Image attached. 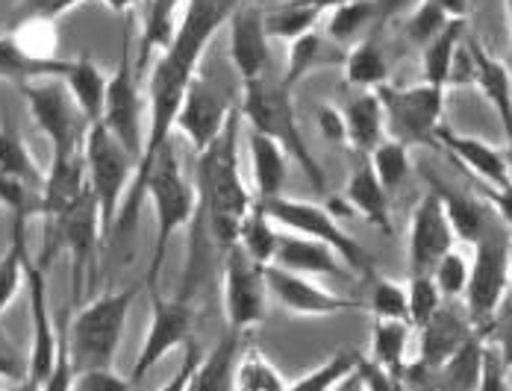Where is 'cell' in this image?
<instances>
[{"mask_svg":"<svg viewBox=\"0 0 512 391\" xmlns=\"http://www.w3.org/2000/svg\"><path fill=\"white\" fill-rule=\"evenodd\" d=\"M342 203L345 209L357 212L359 218H365L371 227L383 230L386 236L392 233V203H389V192L380 186L368 156H359V165L354 168L345 192H342Z\"/></svg>","mask_w":512,"mask_h":391,"instance_id":"cell-22","label":"cell"},{"mask_svg":"<svg viewBox=\"0 0 512 391\" xmlns=\"http://www.w3.org/2000/svg\"><path fill=\"white\" fill-rule=\"evenodd\" d=\"M333 391H365V383H362V374H359V365H357V371L354 374H348L339 386Z\"/></svg>","mask_w":512,"mask_h":391,"instance_id":"cell-58","label":"cell"},{"mask_svg":"<svg viewBox=\"0 0 512 391\" xmlns=\"http://www.w3.org/2000/svg\"><path fill=\"white\" fill-rule=\"evenodd\" d=\"M68 62L71 59H62V56L39 59L21 48L12 39V33L0 36V80H6V83L24 86L33 80H62L68 71Z\"/></svg>","mask_w":512,"mask_h":391,"instance_id":"cell-29","label":"cell"},{"mask_svg":"<svg viewBox=\"0 0 512 391\" xmlns=\"http://www.w3.org/2000/svg\"><path fill=\"white\" fill-rule=\"evenodd\" d=\"M407 294H410V324L412 327H418V330H421V327L442 309V303H445V297L439 294V289H436V283H433L430 274H424V277H410Z\"/></svg>","mask_w":512,"mask_h":391,"instance_id":"cell-46","label":"cell"},{"mask_svg":"<svg viewBox=\"0 0 512 391\" xmlns=\"http://www.w3.org/2000/svg\"><path fill=\"white\" fill-rule=\"evenodd\" d=\"M51 224V242L48 245L65 247L71 256V306H80L83 294L92 292L95 280H98V253L103 242L101 212L92 192L77 200V206H71L62 218L48 221Z\"/></svg>","mask_w":512,"mask_h":391,"instance_id":"cell-8","label":"cell"},{"mask_svg":"<svg viewBox=\"0 0 512 391\" xmlns=\"http://www.w3.org/2000/svg\"><path fill=\"white\" fill-rule=\"evenodd\" d=\"M268 300L265 268L256 265L239 245L230 247L221 256V306L227 330L248 336L268 318Z\"/></svg>","mask_w":512,"mask_h":391,"instance_id":"cell-11","label":"cell"},{"mask_svg":"<svg viewBox=\"0 0 512 391\" xmlns=\"http://www.w3.org/2000/svg\"><path fill=\"white\" fill-rule=\"evenodd\" d=\"M242 339L245 333L224 330V336L212 344V350L201 356L189 391H233L236 368L242 359Z\"/></svg>","mask_w":512,"mask_h":391,"instance_id":"cell-26","label":"cell"},{"mask_svg":"<svg viewBox=\"0 0 512 391\" xmlns=\"http://www.w3.org/2000/svg\"><path fill=\"white\" fill-rule=\"evenodd\" d=\"M377 95L386 112V136L401 145H436V130L445 124V89L430 83L380 86Z\"/></svg>","mask_w":512,"mask_h":391,"instance_id":"cell-10","label":"cell"},{"mask_svg":"<svg viewBox=\"0 0 512 391\" xmlns=\"http://www.w3.org/2000/svg\"><path fill=\"white\" fill-rule=\"evenodd\" d=\"M83 159H86V180H89V192L98 203L103 227V242H112L115 233V221L118 212L124 206V197L133 186L136 177V156L121 145L103 124H92L86 133V145H83Z\"/></svg>","mask_w":512,"mask_h":391,"instance_id":"cell-5","label":"cell"},{"mask_svg":"<svg viewBox=\"0 0 512 391\" xmlns=\"http://www.w3.org/2000/svg\"><path fill=\"white\" fill-rule=\"evenodd\" d=\"M133 24L124 27V39H121V53H118V65L109 74L106 83V103H103L101 124L127 147L136 162L142 159V147H145V109L148 98H142V77L136 71V50H133Z\"/></svg>","mask_w":512,"mask_h":391,"instance_id":"cell-7","label":"cell"},{"mask_svg":"<svg viewBox=\"0 0 512 391\" xmlns=\"http://www.w3.org/2000/svg\"><path fill=\"white\" fill-rule=\"evenodd\" d=\"M248 156H251V183H254V200L283 195L286 171H289V153L277 145L271 136L251 130L248 136Z\"/></svg>","mask_w":512,"mask_h":391,"instance_id":"cell-27","label":"cell"},{"mask_svg":"<svg viewBox=\"0 0 512 391\" xmlns=\"http://www.w3.org/2000/svg\"><path fill=\"white\" fill-rule=\"evenodd\" d=\"M18 95L27 103L33 124L51 142V156L62 159V156L83 153L89 121L80 112L77 100L71 98V92L62 80L24 83V86H18Z\"/></svg>","mask_w":512,"mask_h":391,"instance_id":"cell-9","label":"cell"},{"mask_svg":"<svg viewBox=\"0 0 512 391\" xmlns=\"http://www.w3.org/2000/svg\"><path fill=\"white\" fill-rule=\"evenodd\" d=\"M471 336H474V327H471L468 315L462 318V315L442 306L421 327V365L424 368H442Z\"/></svg>","mask_w":512,"mask_h":391,"instance_id":"cell-25","label":"cell"},{"mask_svg":"<svg viewBox=\"0 0 512 391\" xmlns=\"http://www.w3.org/2000/svg\"><path fill=\"white\" fill-rule=\"evenodd\" d=\"M436 6L448 15V21H468L471 0H436Z\"/></svg>","mask_w":512,"mask_h":391,"instance_id":"cell-56","label":"cell"},{"mask_svg":"<svg viewBox=\"0 0 512 391\" xmlns=\"http://www.w3.org/2000/svg\"><path fill=\"white\" fill-rule=\"evenodd\" d=\"M136 297H139V286L112 289L77 309V315L71 318V327H65L68 353L77 371L115 365Z\"/></svg>","mask_w":512,"mask_h":391,"instance_id":"cell-3","label":"cell"},{"mask_svg":"<svg viewBox=\"0 0 512 391\" xmlns=\"http://www.w3.org/2000/svg\"><path fill=\"white\" fill-rule=\"evenodd\" d=\"M345 112V127H348V145L357 150L359 156H371L374 147L386 139V112L383 100L377 92H359L357 98L348 100Z\"/></svg>","mask_w":512,"mask_h":391,"instance_id":"cell-30","label":"cell"},{"mask_svg":"<svg viewBox=\"0 0 512 391\" xmlns=\"http://www.w3.org/2000/svg\"><path fill=\"white\" fill-rule=\"evenodd\" d=\"M48 268L27 256L24 262V289L30 297V353H27V377L36 380L39 386L51 374L59 344H62V330L53 327L51 300H48Z\"/></svg>","mask_w":512,"mask_h":391,"instance_id":"cell-13","label":"cell"},{"mask_svg":"<svg viewBox=\"0 0 512 391\" xmlns=\"http://www.w3.org/2000/svg\"><path fill=\"white\" fill-rule=\"evenodd\" d=\"M12 230H9V245L0 253V318L3 312L15 303L18 292L24 289V262L30 256L27 250V218H9Z\"/></svg>","mask_w":512,"mask_h":391,"instance_id":"cell-34","label":"cell"},{"mask_svg":"<svg viewBox=\"0 0 512 391\" xmlns=\"http://www.w3.org/2000/svg\"><path fill=\"white\" fill-rule=\"evenodd\" d=\"M424 180H427V186H430V192H436V197L442 200V209H445V215H448V224H451V230H454V236H457V242H465V245H477L486 233H489V206L480 200V197H471L460 192V189H454V186H448V183H442L433 171H427L424 168Z\"/></svg>","mask_w":512,"mask_h":391,"instance_id":"cell-19","label":"cell"},{"mask_svg":"<svg viewBox=\"0 0 512 391\" xmlns=\"http://www.w3.org/2000/svg\"><path fill=\"white\" fill-rule=\"evenodd\" d=\"M89 192V180H86V159L83 153L74 156H51L48 174H45V189H42V218L56 221L62 218L71 206H77V200Z\"/></svg>","mask_w":512,"mask_h":391,"instance_id":"cell-20","label":"cell"},{"mask_svg":"<svg viewBox=\"0 0 512 391\" xmlns=\"http://www.w3.org/2000/svg\"><path fill=\"white\" fill-rule=\"evenodd\" d=\"M133 380L115 374L112 368H92V371H77L74 389L71 391H130Z\"/></svg>","mask_w":512,"mask_h":391,"instance_id":"cell-50","label":"cell"},{"mask_svg":"<svg viewBox=\"0 0 512 391\" xmlns=\"http://www.w3.org/2000/svg\"><path fill=\"white\" fill-rule=\"evenodd\" d=\"M27 377V362L15 353V347L0 336V383H21Z\"/></svg>","mask_w":512,"mask_h":391,"instance_id":"cell-55","label":"cell"},{"mask_svg":"<svg viewBox=\"0 0 512 391\" xmlns=\"http://www.w3.org/2000/svg\"><path fill=\"white\" fill-rule=\"evenodd\" d=\"M342 68H345L348 86H357L359 92H377L380 86L389 83V62L383 56L380 42L374 39V33H368L357 45L345 50Z\"/></svg>","mask_w":512,"mask_h":391,"instance_id":"cell-32","label":"cell"},{"mask_svg":"<svg viewBox=\"0 0 512 391\" xmlns=\"http://www.w3.org/2000/svg\"><path fill=\"white\" fill-rule=\"evenodd\" d=\"M15 391H39V383L30 380V377H24L21 383H15Z\"/></svg>","mask_w":512,"mask_h":391,"instance_id":"cell-60","label":"cell"},{"mask_svg":"<svg viewBox=\"0 0 512 391\" xmlns=\"http://www.w3.org/2000/svg\"><path fill=\"white\" fill-rule=\"evenodd\" d=\"M371 312L374 318H398V321H410V294L407 286L392 280V277H383V274H374L371 280Z\"/></svg>","mask_w":512,"mask_h":391,"instance_id":"cell-44","label":"cell"},{"mask_svg":"<svg viewBox=\"0 0 512 391\" xmlns=\"http://www.w3.org/2000/svg\"><path fill=\"white\" fill-rule=\"evenodd\" d=\"M359 365V356L354 350H339L309 374L286 383V391H333L348 374H354Z\"/></svg>","mask_w":512,"mask_h":391,"instance_id":"cell-43","label":"cell"},{"mask_svg":"<svg viewBox=\"0 0 512 391\" xmlns=\"http://www.w3.org/2000/svg\"><path fill=\"white\" fill-rule=\"evenodd\" d=\"M233 391H286V380L259 347H251L239 359Z\"/></svg>","mask_w":512,"mask_h":391,"instance_id":"cell-42","label":"cell"},{"mask_svg":"<svg viewBox=\"0 0 512 391\" xmlns=\"http://www.w3.org/2000/svg\"><path fill=\"white\" fill-rule=\"evenodd\" d=\"M151 292V324L145 333V342L139 347L136 365L130 371L133 383H142L162 359H168L177 347H186L195 330V306L183 297H162L156 289Z\"/></svg>","mask_w":512,"mask_h":391,"instance_id":"cell-12","label":"cell"},{"mask_svg":"<svg viewBox=\"0 0 512 391\" xmlns=\"http://www.w3.org/2000/svg\"><path fill=\"white\" fill-rule=\"evenodd\" d=\"M280 236H283L280 227L259 209V203H254V209L245 215V221L239 227V247L254 259L256 265L268 268V265H274Z\"/></svg>","mask_w":512,"mask_h":391,"instance_id":"cell-37","label":"cell"},{"mask_svg":"<svg viewBox=\"0 0 512 391\" xmlns=\"http://www.w3.org/2000/svg\"><path fill=\"white\" fill-rule=\"evenodd\" d=\"M510 286H512V239H510Z\"/></svg>","mask_w":512,"mask_h":391,"instance_id":"cell-62","label":"cell"},{"mask_svg":"<svg viewBox=\"0 0 512 391\" xmlns=\"http://www.w3.org/2000/svg\"><path fill=\"white\" fill-rule=\"evenodd\" d=\"M224 27L230 30L227 50L242 86L265 77L271 65V39L265 30V12L254 3H242Z\"/></svg>","mask_w":512,"mask_h":391,"instance_id":"cell-17","label":"cell"},{"mask_svg":"<svg viewBox=\"0 0 512 391\" xmlns=\"http://www.w3.org/2000/svg\"><path fill=\"white\" fill-rule=\"evenodd\" d=\"M377 6L374 0H348L342 6H336L327 18V36L339 45V48H351L359 39L368 36V24L374 21Z\"/></svg>","mask_w":512,"mask_h":391,"instance_id":"cell-39","label":"cell"},{"mask_svg":"<svg viewBox=\"0 0 512 391\" xmlns=\"http://www.w3.org/2000/svg\"><path fill=\"white\" fill-rule=\"evenodd\" d=\"M233 112H236V106H230V100L224 98V92L215 83H209V80H204L198 74L192 80L186 98H183L174 130L189 142V147L198 156L224 133V127L230 124Z\"/></svg>","mask_w":512,"mask_h":391,"instance_id":"cell-15","label":"cell"},{"mask_svg":"<svg viewBox=\"0 0 512 391\" xmlns=\"http://www.w3.org/2000/svg\"><path fill=\"white\" fill-rule=\"evenodd\" d=\"M112 12H130L133 6H139V0H103Z\"/></svg>","mask_w":512,"mask_h":391,"instance_id":"cell-59","label":"cell"},{"mask_svg":"<svg viewBox=\"0 0 512 391\" xmlns=\"http://www.w3.org/2000/svg\"><path fill=\"white\" fill-rule=\"evenodd\" d=\"M277 268H286L292 274H304V277H336V280H351L354 274L348 271V265L330 250L327 245H318L304 236H280V247L274 256Z\"/></svg>","mask_w":512,"mask_h":391,"instance_id":"cell-21","label":"cell"},{"mask_svg":"<svg viewBox=\"0 0 512 391\" xmlns=\"http://www.w3.org/2000/svg\"><path fill=\"white\" fill-rule=\"evenodd\" d=\"M145 200H151V209H154V250H151V265H148L145 283H148V289H156V280H159V271L165 265L171 239L183 227H189L195 221V212H198L195 180L186 177L174 139L156 156L154 168L148 174Z\"/></svg>","mask_w":512,"mask_h":391,"instance_id":"cell-1","label":"cell"},{"mask_svg":"<svg viewBox=\"0 0 512 391\" xmlns=\"http://www.w3.org/2000/svg\"><path fill=\"white\" fill-rule=\"evenodd\" d=\"M83 0H18L15 6V15H12V24L15 21H30V18H39V21H59L65 12H71L74 6H80Z\"/></svg>","mask_w":512,"mask_h":391,"instance_id":"cell-48","label":"cell"},{"mask_svg":"<svg viewBox=\"0 0 512 391\" xmlns=\"http://www.w3.org/2000/svg\"><path fill=\"white\" fill-rule=\"evenodd\" d=\"M410 321L398 318H374L371 327V362L386 374L398 377L407 362V342H410Z\"/></svg>","mask_w":512,"mask_h":391,"instance_id":"cell-35","label":"cell"},{"mask_svg":"<svg viewBox=\"0 0 512 391\" xmlns=\"http://www.w3.org/2000/svg\"><path fill=\"white\" fill-rule=\"evenodd\" d=\"M342 59H345V48H339L327 33L312 30L307 36L289 42V65L283 74V86L289 92H295V86L301 80H307L309 74H315L327 65H342Z\"/></svg>","mask_w":512,"mask_h":391,"instance_id":"cell-28","label":"cell"},{"mask_svg":"<svg viewBox=\"0 0 512 391\" xmlns=\"http://www.w3.org/2000/svg\"><path fill=\"white\" fill-rule=\"evenodd\" d=\"M468 274H471V262L454 247V250H448V253L436 262V268H433L430 277H433L436 289H439V294H442L445 300H457V297L465 294Z\"/></svg>","mask_w":512,"mask_h":391,"instance_id":"cell-45","label":"cell"},{"mask_svg":"<svg viewBox=\"0 0 512 391\" xmlns=\"http://www.w3.org/2000/svg\"><path fill=\"white\" fill-rule=\"evenodd\" d=\"M483 350H486V339L480 333H474L439 368L442 371V391H477L480 371H483Z\"/></svg>","mask_w":512,"mask_h":391,"instance_id":"cell-38","label":"cell"},{"mask_svg":"<svg viewBox=\"0 0 512 391\" xmlns=\"http://www.w3.org/2000/svg\"><path fill=\"white\" fill-rule=\"evenodd\" d=\"M368 162H371V168H374L380 186L392 195V192H398V189L407 183V174H410L412 168L410 147L386 136L380 145L374 147V153L368 156Z\"/></svg>","mask_w":512,"mask_h":391,"instance_id":"cell-41","label":"cell"},{"mask_svg":"<svg viewBox=\"0 0 512 391\" xmlns=\"http://www.w3.org/2000/svg\"><path fill=\"white\" fill-rule=\"evenodd\" d=\"M295 3H301V6H307V9H315V12H321V15H327V12H333L336 6L348 3V0H295Z\"/></svg>","mask_w":512,"mask_h":391,"instance_id":"cell-57","label":"cell"},{"mask_svg":"<svg viewBox=\"0 0 512 391\" xmlns=\"http://www.w3.org/2000/svg\"><path fill=\"white\" fill-rule=\"evenodd\" d=\"M448 24V15L436 6V0H421L412 9L410 21H407V33L415 45H427L436 33H442Z\"/></svg>","mask_w":512,"mask_h":391,"instance_id":"cell-47","label":"cell"},{"mask_svg":"<svg viewBox=\"0 0 512 391\" xmlns=\"http://www.w3.org/2000/svg\"><path fill=\"white\" fill-rule=\"evenodd\" d=\"M186 0H151L142 18V33H139V48H136V71L145 80L151 59L171 48L180 21H183Z\"/></svg>","mask_w":512,"mask_h":391,"instance_id":"cell-23","label":"cell"},{"mask_svg":"<svg viewBox=\"0 0 512 391\" xmlns=\"http://www.w3.org/2000/svg\"><path fill=\"white\" fill-rule=\"evenodd\" d=\"M454 230L448 224V215L442 209V200L436 192H427L415 206L410 215V245H407V268L410 277H424L433 274L436 262L454 250Z\"/></svg>","mask_w":512,"mask_h":391,"instance_id":"cell-16","label":"cell"},{"mask_svg":"<svg viewBox=\"0 0 512 391\" xmlns=\"http://www.w3.org/2000/svg\"><path fill=\"white\" fill-rule=\"evenodd\" d=\"M471 53H474V86L498 112L507 139H512V68L498 56H492L474 36H471Z\"/></svg>","mask_w":512,"mask_h":391,"instance_id":"cell-24","label":"cell"},{"mask_svg":"<svg viewBox=\"0 0 512 391\" xmlns=\"http://www.w3.org/2000/svg\"><path fill=\"white\" fill-rule=\"evenodd\" d=\"M483 339L498 350V356H501V362H504V368H507V374H510L512 371V300H507V303L501 306V312L495 315V321H492V327L486 330V336H483Z\"/></svg>","mask_w":512,"mask_h":391,"instance_id":"cell-49","label":"cell"},{"mask_svg":"<svg viewBox=\"0 0 512 391\" xmlns=\"http://www.w3.org/2000/svg\"><path fill=\"white\" fill-rule=\"evenodd\" d=\"M480 195L486 197L483 203L492 206V212L498 215L501 227L510 230L512 236V183L504 186H489V183H480Z\"/></svg>","mask_w":512,"mask_h":391,"instance_id":"cell-54","label":"cell"},{"mask_svg":"<svg viewBox=\"0 0 512 391\" xmlns=\"http://www.w3.org/2000/svg\"><path fill=\"white\" fill-rule=\"evenodd\" d=\"M62 83L68 86L71 98L77 100V106L86 115L89 127L101 124L103 103H106V83H109V74H103L101 65L92 56L80 53V56H74L68 62V71H65Z\"/></svg>","mask_w":512,"mask_h":391,"instance_id":"cell-31","label":"cell"},{"mask_svg":"<svg viewBox=\"0 0 512 391\" xmlns=\"http://www.w3.org/2000/svg\"><path fill=\"white\" fill-rule=\"evenodd\" d=\"M0 391H6V389H3V386H0Z\"/></svg>","mask_w":512,"mask_h":391,"instance_id":"cell-63","label":"cell"},{"mask_svg":"<svg viewBox=\"0 0 512 391\" xmlns=\"http://www.w3.org/2000/svg\"><path fill=\"white\" fill-rule=\"evenodd\" d=\"M315 124L318 133L327 145H348V127H345V112L339 106L321 103L315 109Z\"/></svg>","mask_w":512,"mask_h":391,"instance_id":"cell-51","label":"cell"},{"mask_svg":"<svg viewBox=\"0 0 512 391\" xmlns=\"http://www.w3.org/2000/svg\"><path fill=\"white\" fill-rule=\"evenodd\" d=\"M324 15L315 12V9H307L295 0L265 12V30H268V39H283V42H295L301 36L312 33L318 27Z\"/></svg>","mask_w":512,"mask_h":391,"instance_id":"cell-40","label":"cell"},{"mask_svg":"<svg viewBox=\"0 0 512 391\" xmlns=\"http://www.w3.org/2000/svg\"><path fill=\"white\" fill-rule=\"evenodd\" d=\"M477 391H510L507 389V368H504L498 350L489 342H486V350H483V371H480Z\"/></svg>","mask_w":512,"mask_h":391,"instance_id":"cell-53","label":"cell"},{"mask_svg":"<svg viewBox=\"0 0 512 391\" xmlns=\"http://www.w3.org/2000/svg\"><path fill=\"white\" fill-rule=\"evenodd\" d=\"M259 209L280 227L289 230L295 236L312 239L318 245H327L345 265L348 271L359 277V280H371L377 274V259L374 253L365 245H359V239H354L330 209H324L321 203L312 200H298V197H268L259 200Z\"/></svg>","mask_w":512,"mask_h":391,"instance_id":"cell-4","label":"cell"},{"mask_svg":"<svg viewBox=\"0 0 512 391\" xmlns=\"http://www.w3.org/2000/svg\"><path fill=\"white\" fill-rule=\"evenodd\" d=\"M242 121H248L256 133L271 136L277 145L289 153V159H295L304 174H307L309 186L315 192L327 189V177L318 165V159L309 153L307 139L298 127V112H295V100L292 92L283 86V80H271L268 74L259 77L254 83L242 86V103H239Z\"/></svg>","mask_w":512,"mask_h":391,"instance_id":"cell-2","label":"cell"},{"mask_svg":"<svg viewBox=\"0 0 512 391\" xmlns=\"http://www.w3.org/2000/svg\"><path fill=\"white\" fill-rule=\"evenodd\" d=\"M468 36V21H448L442 33H436L421 53V71H424V83L439 86L448 92V80H451V65L454 56L460 50L462 39Z\"/></svg>","mask_w":512,"mask_h":391,"instance_id":"cell-33","label":"cell"},{"mask_svg":"<svg viewBox=\"0 0 512 391\" xmlns=\"http://www.w3.org/2000/svg\"><path fill=\"white\" fill-rule=\"evenodd\" d=\"M201 356H204V347L198 344V339H189L186 342V356H183V362H180V368L159 386L156 391H189L192 386V377H195V368H198V362H201Z\"/></svg>","mask_w":512,"mask_h":391,"instance_id":"cell-52","label":"cell"},{"mask_svg":"<svg viewBox=\"0 0 512 391\" xmlns=\"http://www.w3.org/2000/svg\"><path fill=\"white\" fill-rule=\"evenodd\" d=\"M0 171L9 174V177H18L21 183H27L39 195L45 189V174L48 171L36 162V156L30 153L27 142L9 124H0Z\"/></svg>","mask_w":512,"mask_h":391,"instance_id":"cell-36","label":"cell"},{"mask_svg":"<svg viewBox=\"0 0 512 391\" xmlns=\"http://www.w3.org/2000/svg\"><path fill=\"white\" fill-rule=\"evenodd\" d=\"M265 283H268V297L292 318H333L351 309H362L359 300L321 289L312 277L292 274L277 265L265 268Z\"/></svg>","mask_w":512,"mask_h":391,"instance_id":"cell-14","label":"cell"},{"mask_svg":"<svg viewBox=\"0 0 512 391\" xmlns=\"http://www.w3.org/2000/svg\"><path fill=\"white\" fill-rule=\"evenodd\" d=\"M507 3V24H510V45H512V0H504Z\"/></svg>","mask_w":512,"mask_h":391,"instance_id":"cell-61","label":"cell"},{"mask_svg":"<svg viewBox=\"0 0 512 391\" xmlns=\"http://www.w3.org/2000/svg\"><path fill=\"white\" fill-rule=\"evenodd\" d=\"M436 145L445 147V150L460 162L462 168L471 171L480 183H489V186L512 183L507 153L498 150V147H492L489 142H483V139H477V136L457 133L454 127L442 124V127L436 130Z\"/></svg>","mask_w":512,"mask_h":391,"instance_id":"cell-18","label":"cell"},{"mask_svg":"<svg viewBox=\"0 0 512 391\" xmlns=\"http://www.w3.org/2000/svg\"><path fill=\"white\" fill-rule=\"evenodd\" d=\"M510 230L489 227V233L474 245L471 274L465 286V315L474 333L486 336L495 315L507 303L510 292Z\"/></svg>","mask_w":512,"mask_h":391,"instance_id":"cell-6","label":"cell"}]
</instances>
